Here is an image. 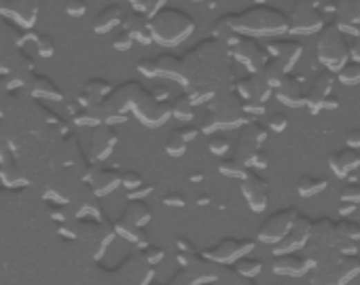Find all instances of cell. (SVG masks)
<instances>
[{"label": "cell", "instance_id": "47", "mask_svg": "<svg viewBox=\"0 0 360 285\" xmlns=\"http://www.w3.org/2000/svg\"><path fill=\"white\" fill-rule=\"evenodd\" d=\"M138 70L144 75V77H157L155 72V57H146L138 63Z\"/></svg>", "mask_w": 360, "mask_h": 285}, {"label": "cell", "instance_id": "52", "mask_svg": "<svg viewBox=\"0 0 360 285\" xmlns=\"http://www.w3.org/2000/svg\"><path fill=\"white\" fill-rule=\"evenodd\" d=\"M356 207H358V205H354V203H343V201H341V205H339V216H341V218L352 216V213L356 211Z\"/></svg>", "mask_w": 360, "mask_h": 285}, {"label": "cell", "instance_id": "28", "mask_svg": "<svg viewBox=\"0 0 360 285\" xmlns=\"http://www.w3.org/2000/svg\"><path fill=\"white\" fill-rule=\"evenodd\" d=\"M129 5H132V11H138L142 13L144 17H151L155 15L159 9L166 7L168 0H127Z\"/></svg>", "mask_w": 360, "mask_h": 285}, {"label": "cell", "instance_id": "15", "mask_svg": "<svg viewBox=\"0 0 360 285\" xmlns=\"http://www.w3.org/2000/svg\"><path fill=\"white\" fill-rule=\"evenodd\" d=\"M337 228L335 222L331 218H318L316 222L312 220V233H310V241L305 245L307 254L314 252H322V249H331L337 243Z\"/></svg>", "mask_w": 360, "mask_h": 285}, {"label": "cell", "instance_id": "50", "mask_svg": "<svg viewBox=\"0 0 360 285\" xmlns=\"http://www.w3.org/2000/svg\"><path fill=\"white\" fill-rule=\"evenodd\" d=\"M350 59L360 63V32L356 34L354 41H352V45H350Z\"/></svg>", "mask_w": 360, "mask_h": 285}, {"label": "cell", "instance_id": "49", "mask_svg": "<svg viewBox=\"0 0 360 285\" xmlns=\"http://www.w3.org/2000/svg\"><path fill=\"white\" fill-rule=\"evenodd\" d=\"M163 203H166V205H172V207H182V205L187 203V199H184L180 193H170L166 199H163Z\"/></svg>", "mask_w": 360, "mask_h": 285}, {"label": "cell", "instance_id": "51", "mask_svg": "<svg viewBox=\"0 0 360 285\" xmlns=\"http://www.w3.org/2000/svg\"><path fill=\"white\" fill-rule=\"evenodd\" d=\"M178 133L182 135V139H184L187 144H189V141H193V139H195V135L200 133V129H198V127H193V125H189L187 129H180Z\"/></svg>", "mask_w": 360, "mask_h": 285}, {"label": "cell", "instance_id": "30", "mask_svg": "<svg viewBox=\"0 0 360 285\" xmlns=\"http://www.w3.org/2000/svg\"><path fill=\"white\" fill-rule=\"evenodd\" d=\"M119 182H121V175H117L115 171L104 169V171L97 173V177H95V190L97 193H111Z\"/></svg>", "mask_w": 360, "mask_h": 285}, {"label": "cell", "instance_id": "34", "mask_svg": "<svg viewBox=\"0 0 360 285\" xmlns=\"http://www.w3.org/2000/svg\"><path fill=\"white\" fill-rule=\"evenodd\" d=\"M166 150H168V155H172V157H182V155L187 153V141L182 139V135H180L178 131H174V133L168 137Z\"/></svg>", "mask_w": 360, "mask_h": 285}, {"label": "cell", "instance_id": "7", "mask_svg": "<svg viewBox=\"0 0 360 285\" xmlns=\"http://www.w3.org/2000/svg\"><path fill=\"white\" fill-rule=\"evenodd\" d=\"M310 233H312V220L307 216H303V213H297V218L292 220L284 239H280L276 245H272L274 256L290 254V252H303L307 241H310Z\"/></svg>", "mask_w": 360, "mask_h": 285}, {"label": "cell", "instance_id": "43", "mask_svg": "<svg viewBox=\"0 0 360 285\" xmlns=\"http://www.w3.org/2000/svg\"><path fill=\"white\" fill-rule=\"evenodd\" d=\"M121 184H123L125 188H129V190H136V188L142 184V175H140L138 171H125V173L121 175Z\"/></svg>", "mask_w": 360, "mask_h": 285}, {"label": "cell", "instance_id": "29", "mask_svg": "<svg viewBox=\"0 0 360 285\" xmlns=\"http://www.w3.org/2000/svg\"><path fill=\"white\" fill-rule=\"evenodd\" d=\"M218 171H220L222 175H227V177H238V180H242V177L248 173V167H246V165H242V163H240L236 157H231V159H225V161H220Z\"/></svg>", "mask_w": 360, "mask_h": 285}, {"label": "cell", "instance_id": "38", "mask_svg": "<svg viewBox=\"0 0 360 285\" xmlns=\"http://www.w3.org/2000/svg\"><path fill=\"white\" fill-rule=\"evenodd\" d=\"M37 51L41 57H51L55 53V43L49 34H39L37 37Z\"/></svg>", "mask_w": 360, "mask_h": 285}, {"label": "cell", "instance_id": "21", "mask_svg": "<svg viewBox=\"0 0 360 285\" xmlns=\"http://www.w3.org/2000/svg\"><path fill=\"white\" fill-rule=\"evenodd\" d=\"M123 21V11L119 5H108L106 9H102L93 19V32L95 34H108L115 28H119Z\"/></svg>", "mask_w": 360, "mask_h": 285}, {"label": "cell", "instance_id": "57", "mask_svg": "<svg viewBox=\"0 0 360 285\" xmlns=\"http://www.w3.org/2000/svg\"><path fill=\"white\" fill-rule=\"evenodd\" d=\"M252 3H254V5H265L267 0H252Z\"/></svg>", "mask_w": 360, "mask_h": 285}, {"label": "cell", "instance_id": "53", "mask_svg": "<svg viewBox=\"0 0 360 285\" xmlns=\"http://www.w3.org/2000/svg\"><path fill=\"white\" fill-rule=\"evenodd\" d=\"M176 245H178V252H187L189 256L193 254V243L189 241V239H176Z\"/></svg>", "mask_w": 360, "mask_h": 285}, {"label": "cell", "instance_id": "36", "mask_svg": "<svg viewBox=\"0 0 360 285\" xmlns=\"http://www.w3.org/2000/svg\"><path fill=\"white\" fill-rule=\"evenodd\" d=\"M210 153L216 155V157H225L229 153V148H231V144H229V139L225 135H212L210 137V144H208Z\"/></svg>", "mask_w": 360, "mask_h": 285}, {"label": "cell", "instance_id": "1", "mask_svg": "<svg viewBox=\"0 0 360 285\" xmlns=\"http://www.w3.org/2000/svg\"><path fill=\"white\" fill-rule=\"evenodd\" d=\"M214 39L227 43L234 34L244 37H282L288 32L286 13L272 5H252L240 13H227L214 21Z\"/></svg>", "mask_w": 360, "mask_h": 285}, {"label": "cell", "instance_id": "24", "mask_svg": "<svg viewBox=\"0 0 360 285\" xmlns=\"http://www.w3.org/2000/svg\"><path fill=\"white\" fill-rule=\"evenodd\" d=\"M326 186H329L326 177H320V175H301V180L297 184V193L303 199H310V197H316V195L324 193Z\"/></svg>", "mask_w": 360, "mask_h": 285}, {"label": "cell", "instance_id": "17", "mask_svg": "<svg viewBox=\"0 0 360 285\" xmlns=\"http://www.w3.org/2000/svg\"><path fill=\"white\" fill-rule=\"evenodd\" d=\"M236 93H238L244 101L254 99V101L265 104V101L272 97L274 87L263 79V75H260V72H252V75H248V77H244V79L238 81Z\"/></svg>", "mask_w": 360, "mask_h": 285}, {"label": "cell", "instance_id": "40", "mask_svg": "<svg viewBox=\"0 0 360 285\" xmlns=\"http://www.w3.org/2000/svg\"><path fill=\"white\" fill-rule=\"evenodd\" d=\"M200 131H204V133H214L216 129H218V119H216V115L212 112V110H206L204 115H202V121H200Z\"/></svg>", "mask_w": 360, "mask_h": 285}, {"label": "cell", "instance_id": "20", "mask_svg": "<svg viewBox=\"0 0 360 285\" xmlns=\"http://www.w3.org/2000/svg\"><path fill=\"white\" fill-rule=\"evenodd\" d=\"M329 167H331L335 177H339V180H345L350 173H354L360 167V150L343 148L339 153H333L329 157Z\"/></svg>", "mask_w": 360, "mask_h": 285}, {"label": "cell", "instance_id": "35", "mask_svg": "<svg viewBox=\"0 0 360 285\" xmlns=\"http://www.w3.org/2000/svg\"><path fill=\"white\" fill-rule=\"evenodd\" d=\"M339 199H341L343 203L360 205V184H358V182H350V184H345V186L339 190Z\"/></svg>", "mask_w": 360, "mask_h": 285}, {"label": "cell", "instance_id": "4", "mask_svg": "<svg viewBox=\"0 0 360 285\" xmlns=\"http://www.w3.org/2000/svg\"><path fill=\"white\" fill-rule=\"evenodd\" d=\"M286 19L290 34L310 37V34H318L326 26L329 15H326L322 0H294Z\"/></svg>", "mask_w": 360, "mask_h": 285}, {"label": "cell", "instance_id": "2", "mask_svg": "<svg viewBox=\"0 0 360 285\" xmlns=\"http://www.w3.org/2000/svg\"><path fill=\"white\" fill-rule=\"evenodd\" d=\"M146 28L151 34V41H155L157 45L176 47L184 43L195 32V19L176 7H163L149 17Z\"/></svg>", "mask_w": 360, "mask_h": 285}, {"label": "cell", "instance_id": "3", "mask_svg": "<svg viewBox=\"0 0 360 285\" xmlns=\"http://www.w3.org/2000/svg\"><path fill=\"white\" fill-rule=\"evenodd\" d=\"M316 55L322 68L331 70L333 75L350 59V43L345 41V34L337 28L333 19L326 21V26L318 32Z\"/></svg>", "mask_w": 360, "mask_h": 285}, {"label": "cell", "instance_id": "27", "mask_svg": "<svg viewBox=\"0 0 360 285\" xmlns=\"http://www.w3.org/2000/svg\"><path fill=\"white\" fill-rule=\"evenodd\" d=\"M234 271L244 279H254L260 271H263V262H260L258 258L242 256L240 260L234 262Z\"/></svg>", "mask_w": 360, "mask_h": 285}, {"label": "cell", "instance_id": "9", "mask_svg": "<svg viewBox=\"0 0 360 285\" xmlns=\"http://www.w3.org/2000/svg\"><path fill=\"white\" fill-rule=\"evenodd\" d=\"M333 81H335V75L331 72V70L320 68L314 72L310 83H305V106L312 115L322 112L324 99L333 91Z\"/></svg>", "mask_w": 360, "mask_h": 285}, {"label": "cell", "instance_id": "37", "mask_svg": "<svg viewBox=\"0 0 360 285\" xmlns=\"http://www.w3.org/2000/svg\"><path fill=\"white\" fill-rule=\"evenodd\" d=\"M134 37H132V34H129L127 30H123L121 28V32L119 34H115V39H113V47L117 49V51H129V49H132L134 47Z\"/></svg>", "mask_w": 360, "mask_h": 285}, {"label": "cell", "instance_id": "46", "mask_svg": "<svg viewBox=\"0 0 360 285\" xmlns=\"http://www.w3.org/2000/svg\"><path fill=\"white\" fill-rule=\"evenodd\" d=\"M244 112H246V117H248V115L258 117V115L265 112V104L254 101V99H248V101H244Z\"/></svg>", "mask_w": 360, "mask_h": 285}, {"label": "cell", "instance_id": "14", "mask_svg": "<svg viewBox=\"0 0 360 285\" xmlns=\"http://www.w3.org/2000/svg\"><path fill=\"white\" fill-rule=\"evenodd\" d=\"M240 188H242V195H244L248 207L254 213H260V211L267 209V203H269V184L254 169H248V173L240 180Z\"/></svg>", "mask_w": 360, "mask_h": 285}, {"label": "cell", "instance_id": "10", "mask_svg": "<svg viewBox=\"0 0 360 285\" xmlns=\"http://www.w3.org/2000/svg\"><path fill=\"white\" fill-rule=\"evenodd\" d=\"M265 51H267V55H269L272 61H276L286 75H290L292 68L297 66V61H299L301 55H303V43L294 41V39L276 37V39H272V41L265 45Z\"/></svg>", "mask_w": 360, "mask_h": 285}, {"label": "cell", "instance_id": "6", "mask_svg": "<svg viewBox=\"0 0 360 285\" xmlns=\"http://www.w3.org/2000/svg\"><path fill=\"white\" fill-rule=\"evenodd\" d=\"M218 119V129H236L250 121L244 112V99L236 91H227L218 95L210 108Z\"/></svg>", "mask_w": 360, "mask_h": 285}, {"label": "cell", "instance_id": "45", "mask_svg": "<svg viewBox=\"0 0 360 285\" xmlns=\"http://www.w3.org/2000/svg\"><path fill=\"white\" fill-rule=\"evenodd\" d=\"M163 256H166V252H163L161 247H153V245H149V247L144 249V258H146V262H151V264L161 262Z\"/></svg>", "mask_w": 360, "mask_h": 285}, {"label": "cell", "instance_id": "55", "mask_svg": "<svg viewBox=\"0 0 360 285\" xmlns=\"http://www.w3.org/2000/svg\"><path fill=\"white\" fill-rule=\"evenodd\" d=\"M204 177H206V175H204L202 171H193V173H191V182H202Z\"/></svg>", "mask_w": 360, "mask_h": 285}, {"label": "cell", "instance_id": "39", "mask_svg": "<svg viewBox=\"0 0 360 285\" xmlns=\"http://www.w3.org/2000/svg\"><path fill=\"white\" fill-rule=\"evenodd\" d=\"M335 249H337V252H339L341 256H358V249H360V245H358L356 241H350V239L337 237Z\"/></svg>", "mask_w": 360, "mask_h": 285}, {"label": "cell", "instance_id": "56", "mask_svg": "<svg viewBox=\"0 0 360 285\" xmlns=\"http://www.w3.org/2000/svg\"><path fill=\"white\" fill-rule=\"evenodd\" d=\"M238 285H256V283H254L252 279H244V277H242V279L238 281Z\"/></svg>", "mask_w": 360, "mask_h": 285}, {"label": "cell", "instance_id": "5", "mask_svg": "<svg viewBox=\"0 0 360 285\" xmlns=\"http://www.w3.org/2000/svg\"><path fill=\"white\" fill-rule=\"evenodd\" d=\"M225 45L229 49V55H231L234 59H238L250 75L258 72V70L263 68L267 63V59H269L265 47L258 45L256 39L244 37V34H234V37L229 39Z\"/></svg>", "mask_w": 360, "mask_h": 285}, {"label": "cell", "instance_id": "41", "mask_svg": "<svg viewBox=\"0 0 360 285\" xmlns=\"http://www.w3.org/2000/svg\"><path fill=\"white\" fill-rule=\"evenodd\" d=\"M64 11H66L70 17H83L87 13V3L85 0H66Z\"/></svg>", "mask_w": 360, "mask_h": 285}, {"label": "cell", "instance_id": "44", "mask_svg": "<svg viewBox=\"0 0 360 285\" xmlns=\"http://www.w3.org/2000/svg\"><path fill=\"white\" fill-rule=\"evenodd\" d=\"M269 165V155L260 148L252 159H250V163H248V169H265Z\"/></svg>", "mask_w": 360, "mask_h": 285}, {"label": "cell", "instance_id": "54", "mask_svg": "<svg viewBox=\"0 0 360 285\" xmlns=\"http://www.w3.org/2000/svg\"><path fill=\"white\" fill-rule=\"evenodd\" d=\"M337 106H339V99L331 93L329 97H326L324 99V106H322V110H335L337 108Z\"/></svg>", "mask_w": 360, "mask_h": 285}, {"label": "cell", "instance_id": "13", "mask_svg": "<svg viewBox=\"0 0 360 285\" xmlns=\"http://www.w3.org/2000/svg\"><path fill=\"white\" fill-rule=\"evenodd\" d=\"M297 209L294 207H286V209H280L258 226V233H256V239L260 243H267V245H276L280 239H284V235L288 233L292 220L297 218Z\"/></svg>", "mask_w": 360, "mask_h": 285}, {"label": "cell", "instance_id": "19", "mask_svg": "<svg viewBox=\"0 0 360 285\" xmlns=\"http://www.w3.org/2000/svg\"><path fill=\"white\" fill-rule=\"evenodd\" d=\"M272 268L276 275H282V277H305L312 271V262L301 252H290V254L276 256Z\"/></svg>", "mask_w": 360, "mask_h": 285}, {"label": "cell", "instance_id": "11", "mask_svg": "<svg viewBox=\"0 0 360 285\" xmlns=\"http://www.w3.org/2000/svg\"><path fill=\"white\" fill-rule=\"evenodd\" d=\"M326 13L333 15L337 28L350 37L360 32V0H335L331 5H324Z\"/></svg>", "mask_w": 360, "mask_h": 285}, {"label": "cell", "instance_id": "22", "mask_svg": "<svg viewBox=\"0 0 360 285\" xmlns=\"http://www.w3.org/2000/svg\"><path fill=\"white\" fill-rule=\"evenodd\" d=\"M149 220H151V209H149L146 203H142V201H138V199H132V201L127 203L125 216H123V222H125V224L140 228V226H144Z\"/></svg>", "mask_w": 360, "mask_h": 285}, {"label": "cell", "instance_id": "48", "mask_svg": "<svg viewBox=\"0 0 360 285\" xmlns=\"http://www.w3.org/2000/svg\"><path fill=\"white\" fill-rule=\"evenodd\" d=\"M345 144L348 148H354V150H360V129H352L345 137Z\"/></svg>", "mask_w": 360, "mask_h": 285}, {"label": "cell", "instance_id": "25", "mask_svg": "<svg viewBox=\"0 0 360 285\" xmlns=\"http://www.w3.org/2000/svg\"><path fill=\"white\" fill-rule=\"evenodd\" d=\"M102 135L104 137H100V133H97V129H95V135H93V155L97 159L106 157L113 150V144H115V139H117L115 131L108 129V127H102Z\"/></svg>", "mask_w": 360, "mask_h": 285}, {"label": "cell", "instance_id": "32", "mask_svg": "<svg viewBox=\"0 0 360 285\" xmlns=\"http://www.w3.org/2000/svg\"><path fill=\"white\" fill-rule=\"evenodd\" d=\"M35 95H43V97H49V99H59L61 97L59 89L47 77H37V81H35Z\"/></svg>", "mask_w": 360, "mask_h": 285}, {"label": "cell", "instance_id": "58", "mask_svg": "<svg viewBox=\"0 0 360 285\" xmlns=\"http://www.w3.org/2000/svg\"><path fill=\"white\" fill-rule=\"evenodd\" d=\"M195 3H200V0H195Z\"/></svg>", "mask_w": 360, "mask_h": 285}, {"label": "cell", "instance_id": "12", "mask_svg": "<svg viewBox=\"0 0 360 285\" xmlns=\"http://www.w3.org/2000/svg\"><path fill=\"white\" fill-rule=\"evenodd\" d=\"M252 249H254V241L252 239H234V237H227V239L218 241L214 247H210L204 256L210 258V260H214L216 264H234L242 256H248Z\"/></svg>", "mask_w": 360, "mask_h": 285}, {"label": "cell", "instance_id": "23", "mask_svg": "<svg viewBox=\"0 0 360 285\" xmlns=\"http://www.w3.org/2000/svg\"><path fill=\"white\" fill-rule=\"evenodd\" d=\"M155 72H157V77L182 81L180 79L182 77L180 57H174V55H159V57H155Z\"/></svg>", "mask_w": 360, "mask_h": 285}, {"label": "cell", "instance_id": "26", "mask_svg": "<svg viewBox=\"0 0 360 285\" xmlns=\"http://www.w3.org/2000/svg\"><path fill=\"white\" fill-rule=\"evenodd\" d=\"M335 79H337L341 85H348V87L360 85V63L348 59V61L337 70V72H335Z\"/></svg>", "mask_w": 360, "mask_h": 285}, {"label": "cell", "instance_id": "8", "mask_svg": "<svg viewBox=\"0 0 360 285\" xmlns=\"http://www.w3.org/2000/svg\"><path fill=\"white\" fill-rule=\"evenodd\" d=\"M267 139V129L263 123L258 121H246L242 125V133L238 139V148H236V159L248 167L250 159L260 150V144Z\"/></svg>", "mask_w": 360, "mask_h": 285}, {"label": "cell", "instance_id": "18", "mask_svg": "<svg viewBox=\"0 0 360 285\" xmlns=\"http://www.w3.org/2000/svg\"><path fill=\"white\" fill-rule=\"evenodd\" d=\"M278 101H282L288 108H301L305 106V81L299 79V77H292V75H286L278 87L274 89Z\"/></svg>", "mask_w": 360, "mask_h": 285}, {"label": "cell", "instance_id": "16", "mask_svg": "<svg viewBox=\"0 0 360 285\" xmlns=\"http://www.w3.org/2000/svg\"><path fill=\"white\" fill-rule=\"evenodd\" d=\"M358 275H360V258L358 256H339V260L320 279L318 285H348Z\"/></svg>", "mask_w": 360, "mask_h": 285}, {"label": "cell", "instance_id": "33", "mask_svg": "<svg viewBox=\"0 0 360 285\" xmlns=\"http://www.w3.org/2000/svg\"><path fill=\"white\" fill-rule=\"evenodd\" d=\"M193 99H189V95H182L174 101L172 106V115L180 121H191L193 119Z\"/></svg>", "mask_w": 360, "mask_h": 285}, {"label": "cell", "instance_id": "42", "mask_svg": "<svg viewBox=\"0 0 360 285\" xmlns=\"http://www.w3.org/2000/svg\"><path fill=\"white\" fill-rule=\"evenodd\" d=\"M267 127H269L274 133H282V131H286V127H288V117H286L284 112H274V115L269 117V121H267Z\"/></svg>", "mask_w": 360, "mask_h": 285}, {"label": "cell", "instance_id": "31", "mask_svg": "<svg viewBox=\"0 0 360 285\" xmlns=\"http://www.w3.org/2000/svg\"><path fill=\"white\" fill-rule=\"evenodd\" d=\"M335 228H337L339 237L360 243V224L358 222H354L350 218H341L339 222H335Z\"/></svg>", "mask_w": 360, "mask_h": 285}]
</instances>
